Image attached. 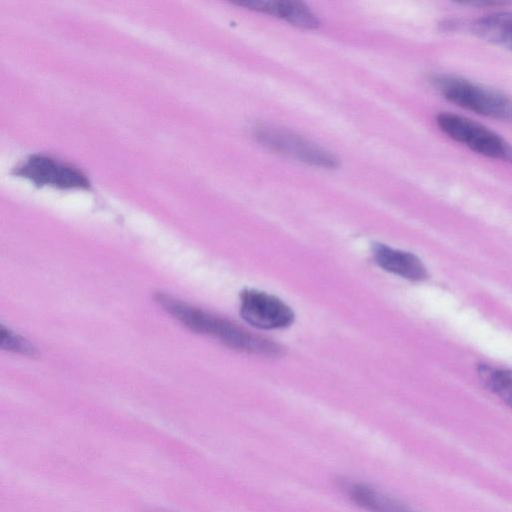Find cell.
Here are the masks:
<instances>
[{"label":"cell","mask_w":512,"mask_h":512,"mask_svg":"<svg viewBox=\"0 0 512 512\" xmlns=\"http://www.w3.org/2000/svg\"><path fill=\"white\" fill-rule=\"evenodd\" d=\"M155 300L188 329L213 336L232 349L260 355H278L281 352V347L270 339L169 295L157 293Z\"/></svg>","instance_id":"1"},{"label":"cell","mask_w":512,"mask_h":512,"mask_svg":"<svg viewBox=\"0 0 512 512\" xmlns=\"http://www.w3.org/2000/svg\"><path fill=\"white\" fill-rule=\"evenodd\" d=\"M430 80L443 97L455 105L512 123V98L453 75L436 74Z\"/></svg>","instance_id":"2"},{"label":"cell","mask_w":512,"mask_h":512,"mask_svg":"<svg viewBox=\"0 0 512 512\" xmlns=\"http://www.w3.org/2000/svg\"><path fill=\"white\" fill-rule=\"evenodd\" d=\"M439 129L449 138L485 157L512 163V145L497 133L470 119L453 113H439Z\"/></svg>","instance_id":"3"},{"label":"cell","mask_w":512,"mask_h":512,"mask_svg":"<svg viewBox=\"0 0 512 512\" xmlns=\"http://www.w3.org/2000/svg\"><path fill=\"white\" fill-rule=\"evenodd\" d=\"M255 136L268 149L306 164L328 169L339 164L329 151L285 128L259 125Z\"/></svg>","instance_id":"4"},{"label":"cell","mask_w":512,"mask_h":512,"mask_svg":"<svg viewBox=\"0 0 512 512\" xmlns=\"http://www.w3.org/2000/svg\"><path fill=\"white\" fill-rule=\"evenodd\" d=\"M15 173L34 184L56 188H88L89 181L76 167L46 155H31L16 168Z\"/></svg>","instance_id":"5"},{"label":"cell","mask_w":512,"mask_h":512,"mask_svg":"<svg viewBox=\"0 0 512 512\" xmlns=\"http://www.w3.org/2000/svg\"><path fill=\"white\" fill-rule=\"evenodd\" d=\"M240 313L246 322L260 329L285 328L294 320L292 309L281 299L255 289L242 291Z\"/></svg>","instance_id":"6"},{"label":"cell","mask_w":512,"mask_h":512,"mask_svg":"<svg viewBox=\"0 0 512 512\" xmlns=\"http://www.w3.org/2000/svg\"><path fill=\"white\" fill-rule=\"evenodd\" d=\"M345 495L367 512H417L403 501L363 482L342 481Z\"/></svg>","instance_id":"7"},{"label":"cell","mask_w":512,"mask_h":512,"mask_svg":"<svg viewBox=\"0 0 512 512\" xmlns=\"http://www.w3.org/2000/svg\"><path fill=\"white\" fill-rule=\"evenodd\" d=\"M237 5L278 17L305 29L317 28V16L302 2L293 0H242Z\"/></svg>","instance_id":"8"},{"label":"cell","mask_w":512,"mask_h":512,"mask_svg":"<svg viewBox=\"0 0 512 512\" xmlns=\"http://www.w3.org/2000/svg\"><path fill=\"white\" fill-rule=\"evenodd\" d=\"M372 250L376 263L388 272L412 281H421L427 277L424 264L412 253L381 243L374 244Z\"/></svg>","instance_id":"9"},{"label":"cell","mask_w":512,"mask_h":512,"mask_svg":"<svg viewBox=\"0 0 512 512\" xmlns=\"http://www.w3.org/2000/svg\"><path fill=\"white\" fill-rule=\"evenodd\" d=\"M472 32L492 44L512 50V12H494L478 18Z\"/></svg>","instance_id":"10"},{"label":"cell","mask_w":512,"mask_h":512,"mask_svg":"<svg viewBox=\"0 0 512 512\" xmlns=\"http://www.w3.org/2000/svg\"><path fill=\"white\" fill-rule=\"evenodd\" d=\"M477 372L483 384L512 408V371L479 365Z\"/></svg>","instance_id":"11"},{"label":"cell","mask_w":512,"mask_h":512,"mask_svg":"<svg viewBox=\"0 0 512 512\" xmlns=\"http://www.w3.org/2000/svg\"><path fill=\"white\" fill-rule=\"evenodd\" d=\"M0 345L4 350L22 355L33 357L38 354V351L33 344L10 329L5 328L3 325L1 326L0 331Z\"/></svg>","instance_id":"12"}]
</instances>
